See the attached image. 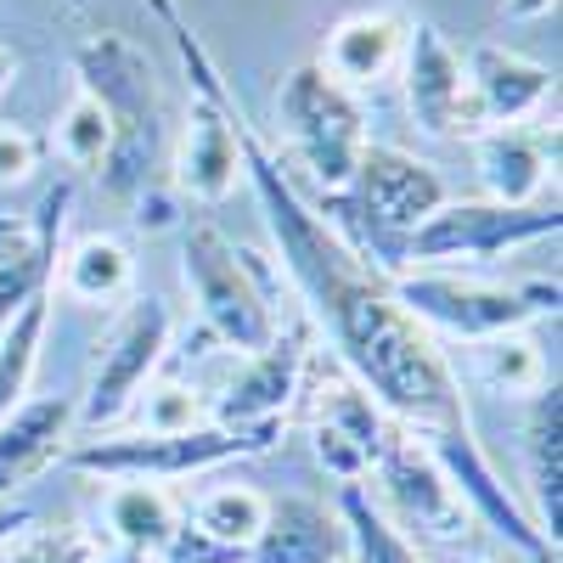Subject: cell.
<instances>
[{
	"label": "cell",
	"instance_id": "cell-4",
	"mask_svg": "<svg viewBox=\"0 0 563 563\" xmlns=\"http://www.w3.org/2000/svg\"><path fill=\"white\" fill-rule=\"evenodd\" d=\"M158 12L180 45L186 74H192V113H186V135L175 153V186L198 203H225L243 186V108L231 102V90L220 85L203 40L175 18L169 0H158Z\"/></svg>",
	"mask_w": 563,
	"mask_h": 563
},
{
	"label": "cell",
	"instance_id": "cell-12",
	"mask_svg": "<svg viewBox=\"0 0 563 563\" xmlns=\"http://www.w3.org/2000/svg\"><path fill=\"white\" fill-rule=\"evenodd\" d=\"M422 440H429L434 462L445 467L451 490L462 496L467 519H485L501 541H512L525 558H552V541L536 530L530 507H525L519 496H507L501 474L490 467V456L479 451V440H474V429H467V422H451V429H429Z\"/></svg>",
	"mask_w": 563,
	"mask_h": 563
},
{
	"label": "cell",
	"instance_id": "cell-29",
	"mask_svg": "<svg viewBox=\"0 0 563 563\" xmlns=\"http://www.w3.org/2000/svg\"><path fill=\"white\" fill-rule=\"evenodd\" d=\"M52 147L74 169H102L108 164V153H113V119H108V108L90 97V90H74V97H68V108H63V119L52 130Z\"/></svg>",
	"mask_w": 563,
	"mask_h": 563
},
{
	"label": "cell",
	"instance_id": "cell-6",
	"mask_svg": "<svg viewBox=\"0 0 563 563\" xmlns=\"http://www.w3.org/2000/svg\"><path fill=\"white\" fill-rule=\"evenodd\" d=\"M276 445V429H225V422H203L186 434H102L68 445V462L79 474H102V479H147V485H169V479H192L209 467L231 462V456H260Z\"/></svg>",
	"mask_w": 563,
	"mask_h": 563
},
{
	"label": "cell",
	"instance_id": "cell-22",
	"mask_svg": "<svg viewBox=\"0 0 563 563\" xmlns=\"http://www.w3.org/2000/svg\"><path fill=\"white\" fill-rule=\"evenodd\" d=\"M406 52V23L395 12H355L327 34L321 68L333 74L344 90L350 85H378Z\"/></svg>",
	"mask_w": 563,
	"mask_h": 563
},
{
	"label": "cell",
	"instance_id": "cell-3",
	"mask_svg": "<svg viewBox=\"0 0 563 563\" xmlns=\"http://www.w3.org/2000/svg\"><path fill=\"white\" fill-rule=\"evenodd\" d=\"M180 265H186V288H192L209 333L243 355H260L276 333L282 316L271 305V271L260 254L238 249L214 220H192L180 243Z\"/></svg>",
	"mask_w": 563,
	"mask_h": 563
},
{
	"label": "cell",
	"instance_id": "cell-5",
	"mask_svg": "<svg viewBox=\"0 0 563 563\" xmlns=\"http://www.w3.org/2000/svg\"><path fill=\"white\" fill-rule=\"evenodd\" d=\"M344 198H350V214L366 231L361 260L384 265V271H406V243H411V231L445 203V180L422 158H411L400 147H372L366 141Z\"/></svg>",
	"mask_w": 563,
	"mask_h": 563
},
{
	"label": "cell",
	"instance_id": "cell-16",
	"mask_svg": "<svg viewBox=\"0 0 563 563\" xmlns=\"http://www.w3.org/2000/svg\"><path fill=\"white\" fill-rule=\"evenodd\" d=\"M74 186H52L34 214H0V327H7L40 288L57 282V238Z\"/></svg>",
	"mask_w": 563,
	"mask_h": 563
},
{
	"label": "cell",
	"instance_id": "cell-11",
	"mask_svg": "<svg viewBox=\"0 0 563 563\" xmlns=\"http://www.w3.org/2000/svg\"><path fill=\"white\" fill-rule=\"evenodd\" d=\"M169 333H175V316L164 299H135L119 316V327L102 339L97 366H90V395L79 406L85 429H108V422H119L135 406V395L147 389V378L169 350Z\"/></svg>",
	"mask_w": 563,
	"mask_h": 563
},
{
	"label": "cell",
	"instance_id": "cell-14",
	"mask_svg": "<svg viewBox=\"0 0 563 563\" xmlns=\"http://www.w3.org/2000/svg\"><path fill=\"white\" fill-rule=\"evenodd\" d=\"M389 429H395V417L355 378H333L321 389L316 417H310V451L339 485H361L372 474V462H378Z\"/></svg>",
	"mask_w": 563,
	"mask_h": 563
},
{
	"label": "cell",
	"instance_id": "cell-13",
	"mask_svg": "<svg viewBox=\"0 0 563 563\" xmlns=\"http://www.w3.org/2000/svg\"><path fill=\"white\" fill-rule=\"evenodd\" d=\"M406 108L411 119L429 130V135H445V141H462V135H485V113L474 102V85H467V68L456 57V45L434 29V23H417L406 29Z\"/></svg>",
	"mask_w": 563,
	"mask_h": 563
},
{
	"label": "cell",
	"instance_id": "cell-25",
	"mask_svg": "<svg viewBox=\"0 0 563 563\" xmlns=\"http://www.w3.org/2000/svg\"><path fill=\"white\" fill-rule=\"evenodd\" d=\"M52 299H57V282H52V288H40L7 327H0V422H7V417L29 400L45 327H52Z\"/></svg>",
	"mask_w": 563,
	"mask_h": 563
},
{
	"label": "cell",
	"instance_id": "cell-2",
	"mask_svg": "<svg viewBox=\"0 0 563 563\" xmlns=\"http://www.w3.org/2000/svg\"><path fill=\"white\" fill-rule=\"evenodd\" d=\"M74 63H79V90H90V97L108 108V119H113V153H108V164L97 175L108 180V192L119 203H130V198L147 192L153 153H158V90H153V68L119 34L85 40Z\"/></svg>",
	"mask_w": 563,
	"mask_h": 563
},
{
	"label": "cell",
	"instance_id": "cell-33",
	"mask_svg": "<svg viewBox=\"0 0 563 563\" xmlns=\"http://www.w3.org/2000/svg\"><path fill=\"white\" fill-rule=\"evenodd\" d=\"M29 525H34V512H29V507H18V501H0V547L18 541Z\"/></svg>",
	"mask_w": 563,
	"mask_h": 563
},
{
	"label": "cell",
	"instance_id": "cell-26",
	"mask_svg": "<svg viewBox=\"0 0 563 563\" xmlns=\"http://www.w3.org/2000/svg\"><path fill=\"white\" fill-rule=\"evenodd\" d=\"M339 525H344V558L355 563H422L417 541H406L395 525H389V512L372 501L366 485H339Z\"/></svg>",
	"mask_w": 563,
	"mask_h": 563
},
{
	"label": "cell",
	"instance_id": "cell-28",
	"mask_svg": "<svg viewBox=\"0 0 563 563\" xmlns=\"http://www.w3.org/2000/svg\"><path fill=\"white\" fill-rule=\"evenodd\" d=\"M130 282H135V260H130V249L119 238H85L63 260V294H74L85 305L124 299Z\"/></svg>",
	"mask_w": 563,
	"mask_h": 563
},
{
	"label": "cell",
	"instance_id": "cell-23",
	"mask_svg": "<svg viewBox=\"0 0 563 563\" xmlns=\"http://www.w3.org/2000/svg\"><path fill=\"white\" fill-rule=\"evenodd\" d=\"M186 512L180 501L164 490V485H147V479H124L113 496H108V530L124 552H147V558H164V547L180 536Z\"/></svg>",
	"mask_w": 563,
	"mask_h": 563
},
{
	"label": "cell",
	"instance_id": "cell-31",
	"mask_svg": "<svg viewBox=\"0 0 563 563\" xmlns=\"http://www.w3.org/2000/svg\"><path fill=\"white\" fill-rule=\"evenodd\" d=\"M102 547L90 541L79 525H63V530H23L18 547L0 558V563H97Z\"/></svg>",
	"mask_w": 563,
	"mask_h": 563
},
{
	"label": "cell",
	"instance_id": "cell-32",
	"mask_svg": "<svg viewBox=\"0 0 563 563\" xmlns=\"http://www.w3.org/2000/svg\"><path fill=\"white\" fill-rule=\"evenodd\" d=\"M45 158V141L29 124H0V186H18L40 169Z\"/></svg>",
	"mask_w": 563,
	"mask_h": 563
},
{
	"label": "cell",
	"instance_id": "cell-18",
	"mask_svg": "<svg viewBox=\"0 0 563 563\" xmlns=\"http://www.w3.org/2000/svg\"><path fill=\"white\" fill-rule=\"evenodd\" d=\"M462 68H467L474 102L485 113V130L525 124L552 97V68H541V63H530L519 52H507V45H474V52L462 57Z\"/></svg>",
	"mask_w": 563,
	"mask_h": 563
},
{
	"label": "cell",
	"instance_id": "cell-7",
	"mask_svg": "<svg viewBox=\"0 0 563 563\" xmlns=\"http://www.w3.org/2000/svg\"><path fill=\"white\" fill-rule=\"evenodd\" d=\"M276 119H282V135H288L299 169H310V180L327 186V192H344L366 153V119L350 90L321 63H305L282 79Z\"/></svg>",
	"mask_w": 563,
	"mask_h": 563
},
{
	"label": "cell",
	"instance_id": "cell-21",
	"mask_svg": "<svg viewBox=\"0 0 563 563\" xmlns=\"http://www.w3.org/2000/svg\"><path fill=\"white\" fill-rule=\"evenodd\" d=\"M525 467H530V501H536V530L552 541L558 552V525H563V395L558 384H547L530 400L525 417Z\"/></svg>",
	"mask_w": 563,
	"mask_h": 563
},
{
	"label": "cell",
	"instance_id": "cell-27",
	"mask_svg": "<svg viewBox=\"0 0 563 563\" xmlns=\"http://www.w3.org/2000/svg\"><path fill=\"white\" fill-rule=\"evenodd\" d=\"M467 361H474V372L496 389V395H519V400H536L552 378V366L541 355V344L530 333H496V339H479L474 350H467Z\"/></svg>",
	"mask_w": 563,
	"mask_h": 563
},
{
	"label": "cell",
	"instance_id": "cell-15",
	"mask_svg": "<svg viewBox=\"0 0 563 563\" xmlns=\"http://www.w3.org/2000/svg\"><path fill=\"white\" fill-rule=\"evenodd\" d=\"M310 366V327H282V333L243 361V372L225 384L214 422L225 429H282V411L294 406Z\"/></svg>",
	"mask_w": 563,
	"mask_h": 563
},
{
	"label": "cell",
	"instance_id": "cell-1",
	"mask_svg": "<svg viewBox=\"0 0 563 563\" xmlns=\"http://www.w3.org/2000/svg\"><path fill=\"white\" fill-rule=\"evenodd\" d=\"M243 175L254 180L265 225L282 249V265H288V276L299 282V294L310 305V321L333 339L339 361L350 366V378L395 422H406L417 434L467 422L456 366L445 361L434 333L400 310L395 288L378 276V265H366L339 231L299 198L294 175L276 164V153L254 135L249 119H243Z\"/></svg>",
	"mask_w": 563,
	"mask_h": 563
},
{
	"label": "cell",
	"instance_id": "cell-20",
	"mask_svg": "<svg viewBox=\"0 0 563 563\" xmlns=\"http://www.w3.org/2000/svg\"><path fill=\"white\" fill-rule=\"evenodd\" d=\"M479 141V180L490 203H507V209H530L536 192L547 186V169H552V153H558V135L547 130H525V124H496Z\"/></svg>",
	"mask_w": 563,
	"mask_h": 563
},
{
	"label": "cell",
	"instance_id": "cell-30",
	"mask_svg": "<svg viewBox=\"0 0 563 563\" xmlns=\"http://www.w3.org/2000/svg\"><path fill=\"white\" fill-rule=\"evenodd\" d=\"M135 400H141V429L135 434H186V429H203L209 422L198 389H186V384H153Z\"/></svg>",
	"mask_w": 563,
	"mask_h": 563
},
{
	"label": "cell",
	"instance_id": "cell-34",
	"mask_svg": "<svg viewBox=\"0 0 563 563\" xmlns=\"http://www.w3.org/2000/svg\"><path fill=\"white\" fill-rule=\"evenodd\" d=\"M558 0H501V18H547Z\"/></svg>",
	"mask_w": 563,
	"mask_h": 563
},
{
	"label": "cell",
	"instance_id": "cell-24",
	"mask_svg": "<svg viewBox=\"0 0 563 563\" xmlns=\"http://www.w3.org/2000/svg\"><path fill=\"white\" fill-rule=\"evenodd\" d=\"M265 512H271V496H260L254 485H209L186 512V530H198L231 558H249L254 536L265 530Z\"/></svg>",
	"mask_w": 563,
	"mask_h": 563
},
{
	"label": "cell",
	"instance_id": "cell-9",
	"mask_svg": "<svg viewBox=\"0 0 563 563\" xmlns=\"http://www.w3.org/2000/svg\"><path fill=\"white\" fill-rule=\"evenodd\" d=\"M372 479H378V501L384 512H389V525L411 541H440V547H451L456 536H467V507H462V496L451 490V479H445V467L434 462V451H429V440H417V429H406V422H395L389 429V440H384V451H378V462H372Z\"/></svg>",
	"mask_w": 563,
	"mask_h": 563
},
{
	"label": "cell",
	"instance_id": "cell-8",
	"mask_svg": "<svg viewBox=\"0 0 563 563\" xmlns=\"http://www.w3.org/2000/svg\"><path fill=\"white\" fill-rule=\"evenodd\" d=\"M395 299L417 327H434L451 339H496V333H525L530 316L558 310V282H536V288H490V282H467L451 271H400Z\"/></svg>",
	"mask_w": 563,
	"mask_h": 563
},
{
	"label": "cell",
	"instance_id": "cell-19",
	"mask_svg": "<svg viewBox=\"0 0 563 563\" xmlns=\"http://www.w3.org/2000/svg\"><path fill=\"white\" fill-rule=\"evenodd\" d=\"M243 563H344V525L316 496H282Z\"/></svg>",
	"mask_w": 563,
	"mask_h": 563
},
{
	"label": "cell",
	"instance_id": "cell-35",
	"mask_svg": "<svg viewBox=\"0 0 563 563\" xmlns=\"http://www.w3.org/2000/svg\"><path fill=\"white\" fill-rule=\"evenodd\" d=\"M12 79H18V57L7 52V45H0V97L12 90Z\"/></svg>",
	"mask_w": 563,
	"mask_h": 563
},
{
	"label": "cell",
	"instance_id": "cell-36",
	"mask_svg": "<svg viewBox=\"0 0 563 563\" xmlns=\"http://www.w3.org/2000/svg\"><path fill=\"white\" fill-rule=\"evenodd\" d=\"M97 563H158V558H147V552H124V547H119V552H102Z\"/></svg>",
	"mask_w": 563,
	"mask_h": 563
},
{
	"label": "cell",
	"instance_id": "cell-17",
	"mask_svg": "<svg viewBox=\"0 0 563 563\" xmlns=\"http://www.w3.org/2000/svg\"><path fill=\"white\" fill-rule=\"evenodd\" d=\"M74 422H79V406L68 395L23 400L7 422H0V501H7L18 485L40 479L52 462L68 456Z\"/></svg>",
	"mask_w": 563,
	"mask_h": 563
},
{
	"label": "cell",
	"instance_id": "cell-10",
	"mask_svg": "<svg viewBox=\"0 0 563 563\" xmlns=\"http://www.w3.org/2000/svg\"><path fill=\"white\" fill-rule=\"evenodd\" d=\"M558 209H507V203H440L429 220L411 231L406 243V265L429 271V265H479V260H496L507 249H525V243H541V238H558Z\"/></svg>",
	"mask_w": 563,
	"mask_h": 563
}]
</instances>
